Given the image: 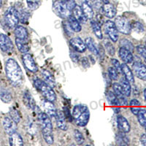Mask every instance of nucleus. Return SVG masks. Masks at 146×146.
I'll use <instances>...</instances> for the list:
<instances>
[{"label":"nucleus","instance_id":"obj_31","mask_svg":"<svg viewBox=\"0 0 146 146\" xmlns=\"http://www.w3.org/2000/svg\"><path fill=\"white\" fill-rule=\"evenodd\" d=\"M126 133L120 131L115 136L116 143L119 145H128L129 144V138L126 135Z\"/></svg>","mask_w":146,"mask_h":146},{"label":"nucleus","instance_id":"obj_51","mask_svg":"<svg viewBox=\"0 0 146 146\" xmlns=\"http://www.w3.org/2000/svg\"><path fill=\"white\" fill-rule=\"evenodd\" d=\"M63 113H64V114L65 118H67V119H68L70 121H72V119H73L72 115L70 114V109H69L68 108H66V107H65V108H64V112H63Z\"/></svg>","mask_w":146,"mask_h":146},{"label":"nucleus","instance_id":"obj_47","mask_svg":"<svg viewBox=\"0 0 146 146\" xmlns=\"http://www.w3.org/2000/svg\"><path fill=\"white\" fill-rule=\"evenodd\" d=\"M137 52L143 58H146V46L143 45H139L136 47Z\"/></svg>","mask_w":146,"mask_h":146},{"label":"nucleus","instance_id":"obj_60","mask_svg":"<svg viewBox=\"0 0 146 146\" xmlns=\"http://www.w3.org/2000/svg\"><path fill=\"white\" fill-rule=\"evenodd\" d=\"M145 46H146V36H145Z\"/></svg>","mask_w":146,"mask_h":146},{"label":"nucleus","instance_id":"obj_1","mask_svg":"<svg viewBox=\"0 0 146 146\" xmlns=\"http://www.w3.org/2000/svg\"><path fill=\"white\" fill-rule=\"evenodd\" d=\"M5 72L7 78L15 86H19L23 82V75L20 65L14 58H8L5 64Z\"/></svg>","mask_w":146,"mask_h":146},{"label":"nucleus","instance_id":"obj_59","mask_svg":"<svg viewBox=\"0 0 146 146\" xmlns=\"http://www.w3.org/2000/svg\"><path fill=\"white\" fill-rule=\"evenodd\" d=\"M144 127H145V130H146V123H145V126H144Z\"/></svg>","mask_w":146,"mask_h":146},{"label":"nucleus","instance_id":"obj_34","mask_svg":"<svg viewBox=\"0 0 146 146\" xmlns=\"http://www.w3.org/2000/svg\"><path fill=\"white\" fill-rule=\"evenodd\" d=\"M0 99L5 103H10L12 101V95L8 90L0 88Z\"/></svg>","mask_w":146,"mask_h":146},{"label":"nucleus","instance_id":"obj_30","mask_svg":"<svg viewBox=\"0 0 146 146\" xmlns=\"http://www.w3.org/2000/svg\"><path fill=\"white\" fill-rule=\"evenodd\" d=\"M120 85H121V88L123 90V92L125 95H126V97H129V96H131V84L126 78H122L120 80Z\"/></svg>","mask_w":146,"mask_h":146},{"label":"nucleus","instance_id":"obj_2","mask_svg":"<svg viewBox=\"0 0 146 146\" xmlns=\"http://www.w3.org/2000/svg\"><path fill=\"white\" fill-rule=\"evenodd\" d=\"M38 120L41 127L42 135L45 143L48 145H52L54 141L53 132V124L50 118L45 113H39Z\"/></svg>","mask_w":146,"mask_h":146},{"label":"nucleus","instance_id":"obj_17","mask_svg":"<svg viewBox=\"0 0 146 146\" xmlns=\"http://www.w3.org/2000/svg\"><path fill=\"white\" fill-rule=\"evenodd\" d=\"M118 56L123 61V63L131 64L132 63L133 60H134V56H133L131 52L126 48H122V47H121L118 50Z\"/></svg>","mask_w":146,"mask_h":146},{"label":"nucleus","instance_id":"obj_43","mask_svg":"<svg viewBox=\"0 0 146 146\" xmlns=\"http://www.w3.org/2000/svg\"><path fill=\"white\" fill-rule=\"evenodd\" d=\"M108 76L113 80H117L118 79V72L113 66H110L108 68Z\"/></svg>","mask_w":146,"mask_h":146},{"label":"nucleus","instance_id":"obj_52","mask_svg":"<svg viewBox=\"0 0 146 146\" xmlns=\"http://www.w3.org/2000/svg\"><path fill=\"white\" fill-rule=\"evenodd\" d=\"M81 64L82 66L84 67V68L87 69L88 67H90L91 64H90V62H89V60L88 59L87 57H83L81 59Z\"/></svg>","mask_w":146,"mask_h":146},{"label":"nucleus","instance_id":"obj_16","mask_svg":"<svg viewBox=\"0 0 146 146\" xmlns=\"http://www.w3.org/2000/svg\"><path fill=\"white\" fill-rule=\"evenodd\" d=\"M100 10H101L102 13L103 15H105V16H106L107 18H110V19L115 18L117 13L115 7L112 4L110 3L104 4V5L102 6L101 8H100Z\"/></svg>","mask_w":146,"mask_h":146},{"label":"nucleus","instance_id":"obj_39","mask_svg":"<svg viewBox=\"0 0 146 146\" xmlns=\"http://www.w3.org/2000/svg\"><path fill=\"white\" fill-rule=\"evenodd\" d=\"M74 138H75V142H76L78 145H83L84 143V136H83V134L79 130L75 129L74 131Z\"/></svg>","mask_w":146,"mask_h":146},{"label":"nucleus","instance_id":"obj_24","mask_svg":"<svg viewBox=\"0 0 146 146\" xmlns=\"http://www.w3.org/2000/svg\"><path fill=\"white\" fill-rule=\"evenodd\" d=\"M9 143L12 146H22L23 145V139L19 133L13 132L10 135Z\"/></svg>","mask_w":146,"mask_h":146},{"label":"nucleus","instance_id":"obj_9","mask_svg":"<svg viewBox=\"0 0 146 146\" xmlns=\"http://www.w3.org/2000/svg\"><path fill=\"white\" fill-rule=\"evenodd\" d=\"M22 62H23V66L27 70L32 73H36L38 72V66L35 62L34 57L32 54L27 53H23L22 56Z\"/></svg>","mask_w":146,"mask_h":146},{"label":"nucleus","instance_id":"obj_15","mask_svg":"<svg viewBox=\"0 0 146 146\" xmlns=\"http://www.w3.org/2000/svg\"><path fill=\"white\" fill-rule=\"evenodd\" d=\"M42 106L43 108L45 113L48 115V116L51 118H55L56 115L57 110L56 108L53 105V103L50 101H48L46 99L42 101Z\"/></svg>","mask_w":146,"mask_h":146},{"label":"nucleus","instance_id":"obj_26","mask_svg":"<svg viewBox=\"0 0 146 146\" xmlns=\"http://www.w3.org/2000/svg\"><path fill=\"white\" fill-rule=\"evenodd\" d=\"M14 33H15L16 38L27 40L29 37L28 31L23 26H17L14 30Z\"/></svg>","mask_w":146,"mask_h":146},{"label":"nucleus","instance_id":"obj_56","mask_svg":"<svg viewBox=\"0 0 146 146\" xmlns=\"http://www.w3.org/2000/svg\"><path fill=\"white\" fill-rule=\"evenodd\" d=\"M101 1H102V2L104 4L110 3V0H101Z\"/></svg>","mask_w":146,"mask_h":146},{"label":"nucleus","instance_id":"obj_32","mask_svg":"<svg viewBox=\"0 0 146 146\" xmlns=\"http://www.w3.org/2000/svg\"><path fill=\"white\" fill-rule=\"evenodd\" d=\"M106 99L108 104L112 106H119V102H118L117 96L114 94L113 91H108L106 92Z\"/></svg>","mask_w":146,"mask_h":146},{"label":"nucleus","instance_id":"obj_6","mask_svg":"<svg viewBox=\"0 0 146 146\" xmlns=\"http://www.w3.org/2000/svg\"><path fill=\"white\" fill-rule=\"evenodd\" d=\"M53 10L54 13L61 18H68L72 12L67 8L63 0H57L53 3Z\"/></svg>","mask_w":146,"mask_h":146},{"label":"nucleus","instance_id":"obj_35","mask_svg":"<svg viewBox=\"0 0 146 146\" xmlns=\"http://www.w3.org/2000/svg\"><path fill=\"white\" fill-rule=\"evenodd\" d=\"M140 105H141V103H140L139 101H138L137 100H136V99L131 100L129 102L130 110H131V113L134 115H137L138 112L139 111V110L141 109Z\"/></svg>","mask_w":146,"mask_h":146},{"label":"nucleus","instance_id":"obj_38","mask_svg":"<svg viewBox=\"0 0 146 146\" xmlns=\"http://www.w3.org/2000/svg\"><path fill=\"white\" fill-rule=\"evenodd\" d=\"M30 16H31V14H30L28 10H27L26 9H23V10L21 11V13H19V17H20V21L23 24H28V21L29 19Z\"/></svg>","mask_w":146,"mask_h":146},{"label":"nucleus","instance_id":"obj_61","mask_svg":"<svg viewBox=\"0 0 146 146\" xmlns=\"http://www.w3.org/2000/svg\"><path fill=\"white\" fill-rule=\"evenodd\" d=\"M145 64H146V58H145Z\"/></svg>","mask_w":146,"mask_h":146},{"label":"nucleus","instance_id":"obj_49","mask_svg":"<svg viewBox=\"0 0 146 146\" xmlns=\"http://www.w3.org/2000/svg\"><path fill=\"white\" fill-rule=\"evenodd\" d=\"M111 64H113V66L114 67L118 72H121V64H120L119 61L117 60L116 58H112L111 59Z\"/></svg>","mask_w":146,"mask_h":146},{"label":"nucleus","instance_id":"obj_40","mask_svg":"<svg viewBox=\"0 0 146 146\" xmlns=\"http://www.w3.org/2000/svg\"><path fill=\"white\" fill-rule=\"evenodd\" d=\"M10 118L12 119L13 120L15 121V123H18L20 122L21 121V115L19 114L18 111L16 109H15L14 108H10Z\"/></svg>","mask_w":146,"mask_h":146},{"label":"nucleus","instance_id":"obj_5","mask_svg":"<svg viewBox=\"0 0 146 146\" xmlns=\"http://www.w3.org/2000/svg\"><path fill=\"white\" fill-rule=\"evenodd\" d=\"M5 21L7 27L10 29H14L18 26L20 21L19 12L15 7H10L5 13Z\"/></svg>","mask_w":146,"mask_h":146},{"label":"nucleus","instance_id":"obj_3","mask_svg":"<svg viewBox=\"0 0 146 146\" xmlns=\"http://www.w3.org/2000/svg\"><path fill=\"white\" fill-rule=\"evenodd\" d=\"M72 118L75 123L80 127H84L88 124L90 119V111L85 105H77L72 110Z\"/></svg>","mask_w":146,"mask_h":146},{"label":"nucleus","instance_id":"obj_22","mask_svg":"<svg viewBox=\"0 0 146 146\" xmlns=\"http://www.w3.org/2000/svg\"><path fill=\"white\" fill-rule=\"evenodd\" d=\"M121 72L123 75L124 78L130 83H135V76H134L132 70L129 68V66H128L126 63L121 64Z\"/></svg>","mask_w":146,"mask_h":146},{"label":"nucleus","instance_id":"obj_20","mask_svg":"<svg viewBox=\"0 0 146 146\" xmlns=\"http://www.w3.org/2000/svg\"><path fill=\"white\" fill-rule=\"evenodd\" d=\"M23 101L25 106L28 108L29 109L35 110V109L37 108L36 105L35 99L33 98V96H32L31 93L29 91H26L24 92V94H23Z\"/></svg>","mask_w":146,"mask_h":146},{"label":"nucleus","instance_id":"obj_4","mask_svg":"<svg viewBox=\"0 0 146 146\" xmlns=\"http://www.w3.org/2000/svg\"><path fill=\"white\" fill-rule=\"evenodd\" d=\"M34 86L47 100L52 102L56 100V94L53 91V88L47 84L44 80L40 78H36L34 80Z\"/></svg>","mask_w":146,"mask_h":146},{"label":"nucleus","instance_id":"obj_41","mask_svg":"<svg viewBox=\"0 0 146 146\" xmlns=\"http://www.w3.org/2000/svg\"><path fill=\"white\" fill-rule=\"evenodd\" d=\"M120 46L122 47V48H124L127 50H130L131 52H132L134 50V45L131 43V42L129 41L127 39H122V40L120 41Z\"/></svg>","mask_w":146,"mask_h":146},{"label":"nucleus","instance_id":"obj_44","mask_svg":"<svg viewBox=\"0 0 146 146\" xmlns=\"http://www.w3.org/2000/svg\"><path fill=\"white\" fill-rule=\"evenodd\" d=\"M62 26H63L64 31L65 34H66L67 36H72V35H73L74 32H73V30L72 29L68 21H63V23H62Z\"/></svg>","mask_w":146,"mask_h":146},{"label":"nucleus","instance_id":"obj_25","mask_svg":"<svg viewBox=\"0 0 146 146\" xmlns=\"http://www.w3.org/2000/svg\"><path fill=\"white\" fill-rule=\"evenodd\" d=\"M85 43L86 45L87 48H88L89 51L91 52L92 54L95 55L96 56H100V50H99V48L96 46V43H95L94 40L93 38L91 37H87L86 40H85Z\"/></svg>","mask_w":146,"mask_h":146},{"label":"nucleus","instance_id":"obj_33","mask_svg":"<svg viewBox=\"0 0 146 146\" xmlns=\"http://www.w3.org/2000/svg\"><path fill=\"white\" fill-rule=\"evenodd\" d=\"M91 27L92 28V30H93L95 36L98 39H100V40H102L103 38V35L100 24L96 21L93 20L91 21Z\"/></svg>","mask_w":146,"mask_h":146},{"label":"nucleus","instance_id":"obj_48","mask_svg":"<svg viewBox=\"0 0 146 146\" xmlns=\"http://www.w3.org/2000/svg\"><path fill=\"white\" fill-rule=\"evenodd\" d=\"M63 2H64V4L66 5V6L67 7V8L70 10V11H72L73 8L75 7L76 3H75V0H63Z\"/></svg>","mask_w":146,"mask_h":146},{"label":"nucleus","instance_id":"obj_8","mask_svg":"<svg viewBox=\"0 0 146 146\" xmlns=\"http://www.w3.org/2000/svg\"><path fill=\"white\" fill-rule=\"evenodd\" d=\"M105 31L110 40L113 42H116L119 38L118 31L115 24V22L108 20L105 23Z\"/></svg>","mask_w":146,"mask_h":146},{"label":"nucleus","instance_id":"obj_58","mask_svg":"<svg viewBox=\"0 0 146 146\" xmlns=\"http://www.w3.org/2000/svg\"><path fill=\"white\" fill-rule=\"evenodd\" d=\"M2 0H0V7H2Z\"/></svg>","mask_w":146,"mask_h":146},{"label":"nucleus","instance_id":"obj_12","mask_svg":"<svg viewBox=\"0 0 146 146\" xmlns=\"http://www.w3.org/2000/svg\"><path fill=\"white\" fill-rule=\"evenodd\" d=\"M133 71L135 75L139 79L146 81V66L140 62H136L133 64Z\"/></svg>","mask_w":146,"mask_h":146},{"label":"nucleus","instance_id":"obj_10","mask_svg":"<svg viewBox=\"0 0 146 146\" xmlns=\"http://www.w3.org/2000/svg\"><path fill=\"white\" fill-rule=\"evenodd\" d=\"M0 48L5 53H10L13 50V43L11 39L5 34H0Z\"/></svg>","mask_w":146,"mask_h":146},{"label":"nucleus","instance_id":"obj_27","mask_svg":"<svg viewBox=\"0 0 146 146\" xmlns=\"http://www.w3.org/2000/svg\"><path fill=\"white\" fill-rule=\"evenodd\" d=\"M42 78L44 79V81L47 84L49 85L52 88H55L56 87V80H55V78L53 77V75H52L50 72H48L46 70H43L42 71Z\"/></svg>","mask_w":146,"mask_h":146},{"label":"nucleus","instance_id":"obj_50","mask_svg":"<svg viewBox=\"0 0 146 146\" xmlns=\"http://www.w3.org/2000/svg\"><path fill=\"white\" fill-rule=\"evenodd\" d=\"M70 57L72 58V61L75 63H78L80 61V57H79L78 53L75 52V50L73 51V50H70Z\"/></svg>","mask_w":146,"mask_h":146},{"label":"nucleus","instance_id":"obj_11","mask_svg":"<svg viewBox=\"0 0 146 146\" xmlns=\"http://www.w3.org/2000/svg\"><path fill=\"white\" fill-rule=\"evenodd\" d=\"M70 44L72 48H73V50L78 53H84L87 49L85 41H83L80 37H78V36L72 38L70 41Z\"/></svg>","mask_w":146,"mask_h":146},{"label":"nucleus","instance_id":"obj_46","mask_svg":"<svg viewBox=\"0 0 146 146\" xmlns=\"http://www.w3.org/2000/svg\"><path fill=\"white\" fill-rule=\"evenodd\" d=\"M131 29H134V31H135L137 33H142L145 31V28L143 27V25L140 22H135V23H133L132 25H131Z\"/></svg>","mask_w":146,"mask_h":146},{"label":"nucleus","instance_id":"obj_55","mask_svg":"<svg viewBox=\"0 0 146 146\" xmlns=\"http://www.w3.org/2000/svg\"><path fill=\"white\" fill-rule=\"evenodd\" d=\"M113 110L115 113H119L121 111V108L119 106H113Z\"/></svg>","mask_w":146,"mask_h":146},{"label":"nucleus","instance_id":"obj_7","mask_svg":"<svg viewBox=\"0 0 146 146\" xmlns=\"http://www.w3.org/2000/svg\"><path fill=\"white\" fill-rule=\"evenodd\" d=\"M115 24L116 26L118 32L123 34V35H129L131 31V24L126 18L123 16H118L115 18Z\"/></svg>","mask_w":146,"mask_h":146},{"label":"nucleus","instance_id":"obj_29","mask_svg":"<svg viewBox=\"0 0 146 146\" xmlns=\"http://www.w3.org/2000/svg\"><path fill=\"white\" fill-rule=\"evenodd\" d=\"M15 45L18 50L21 53H27L29 50V46L28 45L27 40L15 38Z\"/></svg>","mask_w":146,"mask_h":146},{"label":"nucleus","instance_id":"obj_19","mask_svg":"<svg viewBox=\"0 0 146 146\" xmlns=\"http://www.w3.org/2000/svg\"><path fill=\"white\" fill-rule=\"evenodd\" d=\"M117 125L120 131L124 133H129L131 130V126L129 121L123 115H118L117 117Z\"/></svg>","mask_w":146,"mask_h":146},{"label":"nucleus","instance_id":"obj_54","mask_svg":"<svg viewBox=\"0 0 146 146\" xmlns=\"http://www.w3.org/2000/svg\"><path fill=\"white\" fill-rule=\"evenodd\" d=\"M140 142L143 145H146V134H143L140 137Z\"/></svg>","mask_w":146,"mask_h":146},{"label":"nucleus","instance_id":"obj_21","mask_svg":"<svg viewBox=\"0 0 146 146\" xmlns=\"http://www.w3.org/2000/svg\"><path fill=\"white\" fill-rule=\"evenodd\" d=\"M80 7H81L83 13L86 15L87 19L91 20L94 18V9L91 4L88 2V0H84V1L82 2Z\"/></svg>","mask_w":146,"mask_h":146},{"label":"nucleus","instance_id":"obj_36","mask_svg":"<svg viewBox=\"0 0 146 146\" xmlns=\"http://www.w3.org/2000/svg\"><path fill=\"white\" fill-rule=\"evenodd\" d=\"M26 129L31 135H35L36 132V126L35 124V121L32 119H29L26 122Z\"/></svg>","mask_w":146,"mask_h":146},{"label":"nucleus","instance_id":"obj_57","mask_svg":"<svg viewBox=\"0 0 146 146\" xmlns=\"http://www.w3.org/2000/svg\"><path fill=\"white\" fill-rule=\"evenodd\" d=\"M143 95H144V98L145 100L146 101V88L144 89V91H143Z\"/></svg>","mask_w":146,"mask_h":146},{"label":"nucleus","instance_id":"obj_14","mask_svg":"<svg viewBox=\"0 0 146 146\" xmlns=\"http://www.w3.org/2000/svg\"><path fill=\"white\" fill-rule=\"evenodd\" d=\"M4 129L7 135H10L16 131L17 123H15L10 117H5L2 122Z\"/></svg>","mask_w":146,"mask_h":146},{"label":"nucleus","instance_id":"obj_37","mask_svg":"<svg viewBox=\"0 0 146 146\" xmlns=\"http://www.w3.org/2000/svg\"><path fill=\"white\" fill-rule=\"evenodd\" d=\"M137 116V120L139 124L142 126H144L146 123V110L144 108H141L138 112Z\"/></svg>","mask_w":146,"mask_h":146},{"label":"nucleus","instance_id":"obj_23","mask_svg":"<svg viewBox=\"0 0 146 146\" xmlns=\"http://www.w3.org/2000/svg\"><path fill=\"white\" fill-rule=\"evenodd\" d=\"M72 13V15L75 16V18H76L77 20L80 22V23H83H83H86L88 19H87L86 15L83 13V10H82V8L80 6H79V5H75V7L73 8Z\"/></svg>","mask_w":146,"mask_h":146},{"label":"nucleus","instance_id":"obj_42","mask_svg":"<svg viewBox=\"0 0 146 146\" xmlns=\"http://www.w3.org/2000/svg\"><path fill=\"white\" fill-rule=\"evenodd\" d=\"M27 3L30 10H35L40 7V0H27Z\"/></svg>","mask_w":146,"mask_h":146},{"label":"nucleus","instance_id":"obj_18","mask_svg":"<svg viewBox=\"0 0 146 146\" xmlns=\"http://www.w3.org/2000/svg\"><path fill=\"white\" fill-rule=\"evenodd\" d=\"M55 118H56V125L58 129L62 131H66L68 129V126L66 124V118L63 112L61 110H57Z\"/></svg>","mask_w":146,"mask_h":146},{"label":"nucleus","instance_id":"obj_53","mask_svg":"<svg viewBox=\"0 0 146 146\" xmlns=\"http://www.w3.org/2000/svg\"><path fill=\"white\" fill-rule=\"evenodd\" d=\"M92 3V5H94L96 9H98L100 10L101 8L102 5H101V2H100V0H90Z\"/></svg>","mask_w":146,"mask_h":146},{"label":"nucleus","instance_id":"obj_28","mask_svg":"<svg viewBox=\"0 0 146 146\" xmlns=\"http://www.w3.org/2000/svg\"><path fill=\"white\" fill-rule=\"evenodd\" d=\"M68 22L70 23V27H71L72 29L73 30L74 32H81L82 30V27L81 24L76 18H75V16L72 14H70L68 16Z\"/></svg>","mask_w":146,"mask_h":146},{"label":"nucleus","instance_id":"obj_45","mask_svg":"<svg viewBox=\"0 0 146 146\" xmlns=\"http://www.w3.org/2000/svg\"><path fill=\"white\" fill-rule=\"evenodd\" d=\"M105 47L107 52H108V53L110 55V56H114L115 53V49L114 46H113V45L110 42V41L105 42Z\"/></svg>","mask_w":146,"mask_h":146},{"label":"nucleus","instance_id":"obj_13","mask_svg":"<svg viewBox=\"0 0 146 146\" xmlns=\"http://www.w3.org/2000/svg\"><path fill=\"white\" fill-rule=\"evenodd\" d=\"M113 91L115 96L118 98V102H119L120 105H127L128 101L126 100V95L123 94V90L121 88L120 83H114L113 84Z\"/></svg>","mask_w":146,"mask_h":146}]
</instances>
